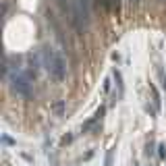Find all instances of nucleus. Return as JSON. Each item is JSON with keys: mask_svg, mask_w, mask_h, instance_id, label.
Returning a JSON list of instances; mask_svg holds the SVG:
<instances>
[{"mask_svg": "<svg viewBox=\"0 0 166 166\" xmlns=\"http://www.w3.org/2000/svg\"><path fill=\"white\" fill-rule=\"evenodd\" d=\"M164 150H166L164 145H158V156H160V158H164V156H166V152H164Z\"/></svg>", "mask_w": 166, "mask_h": 166, "instance_id": "3", "label": "nucleus"}, {"mask_svg": "<svg viewBox=\"0 0 166 166\" xmlns=\"http://www.w3.org/2000/svg\"><path fill=\"white\" fill-rule=\"evenodd\" d=\"M110 162H112V150L108 152V156H106V166H110Z\"/></svg>", "mask_w": 166, "mask_h": 166, "instance_id": "4", "label": "nucleus"}, {"mask_svg": "<svg viewBox=\"0 0 166 166\" xmlns=\"http://www.w3.org/2000/svg\"><path fill=\"white\" fill-rule=\"evenodd\" d=\"M52 112H54L56 116H62L64 112H67V102L64 100H58V102L52 104Z\"/></svg>", "mask_w": 166, "mask_h": 166, "instance_id": "1", "label": "nucleus"}, {"mask_svg": "<svg viewBox=\"0 0 166 166\" xmlns=\"http://www.w3.org/2000/svg\"><path fill=\"white\" fill-rule=\"evenodd\" d=\"M131 2H137V0H131Z\"/></svg>", "mask_w": 166, "mask_h": 166, "instance_id": "5", "label": "nucleus"}, {"mask_svg": "<svg viewBox=\"0 0 166 166\" xmlns=\"http://www.w3.org/2000/svg\"><path fill=\"white\" fill-rule=\"evenodd\" d=\"M156 73H158V77H160V85H162V90L166 91V75H164V71H162V67H156Z\"/></svg>", "mask_w": 166, "mask_h": 166, "instance_id": "2", "label": "nucleus"}, {"mask_svg": "<svg viewBox=\"0 0 166 166\" xmlns=\"http://www.w3.org/2000/svg\"><path fill=\"white\" fill-rule=\"evenodd\" d=\"M150 166H152V164H150Z\"/></svg>", "mask_w": 166, "mask_h": 166, "instance_id": "6", "label": "nucleus"}]
</instances>
